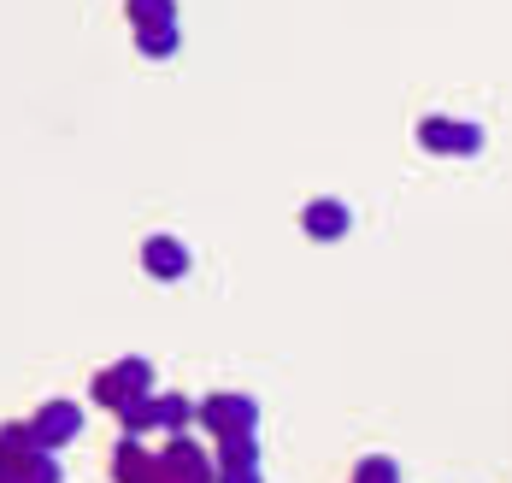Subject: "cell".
I'll use <instances>...</instances> for the list:
<instances>
[{"instance_id": "cell-1", "label": "cell", "mask_w": 512, "mask_h": 483, "mask_svg": "<svg viewBox=\"0 0 512 483\" xmlns=\"http://www.w3.org/2000/svg\"><path fill=\"white\" fill-rule=\"evenodd\" d=\"M0 478L59 483V454L42 448L30 425H6V430H0Z\"/></svg>"}, {"instance_id": "cell-2", "label": "cell", "mask_w": 512, "mask_h": 483, "mask_svg": "<svg viewBox=\"0 0 512 483\" xmlns=\"http://www.w3.org/2000/svg\"><path fill=\"white\" fill-rule=\"evenodd\" d=\"M195 425L218 442V436H236V430H254L259 425V401L254 395H206L195 401Z\"/></svg>"}, {"instance_id": "cell-3", "label": "cell", "mask_w": 512, "mask_h": 483, "mask_svg": "<svg viewBox=\"0 0 512 483\" xmlns=\"http://www.w3.org/2000/svg\"><path fill=\"white\" fill-rule=\"evenodd\" d=\"M142 389H154V366H148L142 354H124V360H112L106 372H95V401H101L106 413H112L124 395H142Z\"/></svg>"}, {"instance_id": "cell-4", "label": "cell", "mask_w": 512, "mask_h": 483, "mask_svg": "<svg viewBox=\"0 0 512 483\" xmlns=\"http://www.w3.org/2000/svg\"><path fill=\"white\" fill-rule=\"evenodd\" d=\"M418 148H430V154H477V148H483V124L430 112V118L418 124Z\"/></svg>"}, {"instance_id": "cell-5", "label": "cell", "mask_w": 512, "mask_h": 483, "mask_svg": "<svg viewBox=\"0 0 512 483\" xmlns=\"http://www.w3.org/2000/svg\"><path fill=\"white\" fill-rule=\"evenodd\" d=\"M154 460H159V483H206V478H218V472H212V460H206L183 430H171V442L159 448Z\"/></svg>"}, {"instance_id": "cell-6", "label": "cell", "mask_w": 512, "mask_h": 483, "mask_svg": "<svg viewBox=\"0 0 512 483\" xmlns=\"http://www.w3.org/2000/svg\"><path fill=\"white\" fill-rule=\"evenodd\" d=\"M30 430H36L42 448H65V442L83 436V407H77V401H42L36 419H30Z\"/></svg>"}, {"instance_id": "cell-7", "label": "cell", "mask_w": 512, "mask_h": 483, "mask_svg": "<svg viewBox=\"0 0 512 483\" xmlns=\"http://www.w3.org/2000/svg\"><path fill=\"white\" fill-rule=\"evenodd\" d=\"M212 472L230 483H254L259 478V442L254 430H236V436H218V460H212Z\"/></svg>"}, {"instance_id": "cell-8", "label": "cell", "mask_w": 512, "mask_h": 483, "mask_svg": "<svg viewBox=\"0 0 512 483\" xmlns=\"http://www.w3.org/2000/svg\"><path fill=\"white\" fill-rule=\"evenodd\" d=\"M301 230H307L312 242H342L354 230V213H348V201L318 195V201H307V213H301Z\"/></svg>"}, {"instance_id": "cell-9", "label": "cell", "mask_w": 512, "mask_h": 483, "mask_svg": "<svg viewBox=\"0 0 512 483\" xmlns=\"http://www.w3.org/2000/svg\"><path fill=\"white\" fill-rule=\"evenodd\" d=\"M189 266H195V254H189L177 236H148V242H142V271H148V277H159V283L189 277Z\"/></svg>"}, {"instance_id": "cell-10", "label": "cell", "mask_w": 512, "mask_h": 483, "mask_svg": "<svg viewBox=\"0 0 512 483\" xmlns=\"http://www.w3.org/2000/svg\"><path fill=\"white\" fill-rule=\"evenodd\" d=\"M112 478L118 483H159V460L142 448V436L124 430V442L112 448Z\"/></svg>"}, {"instance_id": "cell-11", "label": "cell", "mask_w": 512, "mask_h": 483, "mask_svg": "<svg viewBox=\"0 0 512 483\" xmlns=\"http://www.w3.org/2000/svg\"><path fill=\"white\" fill-rule=\"evenodd\" d=\"M177 48H183L177 18H171V24H136V54L142 59H171Z\"/></svg>"}, {"instance_id": "cell-12", "label": "cell", "mask_w": 512, "mask_h": 483, "mask_svg": "<svg viewBox=\"0 0 512 483\" xmlns=\"http://www.w3.org/2000/svg\"><path fill=\"white\" fill-rule=\"evenodd\" d=\"M118 425L130 430V436H142V430H154V389H142V395H124L118 407Z\"/></svg>"}, {"instance_id": "cell-13", "label": "cell", "mask_w": 512, "mask_h": 483, "mask_svg": "<svg viewBox=\"0 0 512 483\" xmlns=\"http://www.w3.org/2000/svg\"><path fill=\"white\" fill-rule=\"evenodd\" d=\"M189 419H195V401L189 395H154V430L171 436V430H183Z\"/></svg>"}, {"instance_id": "cell-14", "label": "cell", "mask_w": 512, "mask_h": 483, "mask_svg": "<svg viewBox=\"0 0 512 483\" xmlns=\"http://www.w3.org/2000/svg\"><path fill=\"white\" fill-rule=\"evenodd\" d=\"M130 24H171L177 18V0H124Z\"/></svg>"}, {"instance_id": "cell-15", "label": "cell", "mask_w": 512, "mask_h": 483, "mask_svg": "<svg viewBox=\"0 0 512 483\" xmlns=\"http://www.w3.org/2000/svg\"><path fill=\"white\" fill-rule=\"evenodd\" d=\"M359 478L365 483H377V478L389 483V478H401V466H395V460H359Z\"/></svg>"}]
</instances>
